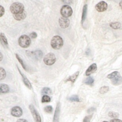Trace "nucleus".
Instances as JSON below:
<instances>
[{
	"mask_svg": "<svg viewBox=\"0 0 122 122\" xmlns=\"http://www.w3.org/2000/svg\"><path fill=\"white\" fill-rule=\"evenodd\" d=\"M63 44V41L62 38L56 35L52 37L51 41V47L55 50H59L62 47Z\"/></svg>",
	"mask_w": 122,
	"mask_h": 122,
	"instance_id": "1",
	"label": "nucleus"
},
{
	"mask_svg": "<svg viewBox=\"0 0 122 122\" xmlns=\"http://www.w3.org/2000/svg\"><path fill=\"white\" fill-rule=\"evenodd\" d=\"M10 10L14 14H17L22 12L24 10V5L19 2L13 3L10 6Z\"/></svg>",
	"mask_w": 122,
	"mask_h": 122,
	"instance_id": "2",
	"label": "nucleus"
},
{
	"mask_svg": "<svg viewBox=\"0 0 122 122\" xmlns=\"http://www.w3.org/2000/svg\"><path fill=\"white\" fill-rule=\"evenodd\" d=\"M18 42L19 45L21 47L26 48L30 44L31 41L30 38L28 36L26 35H23L19 38Z\"/></svg>",
	"mask_w": 122,
	"mask_h": 122,
	"instance_id": "3",
	"label": "nucleus"
},
{
	"mask_svg": "<svg viewBox=\"0 0 122 122\" xmlns=\"http://www.w3.org/2000/svg\"><path fill=\"white\" fill-rule=\"evenodd\" d=\"M26 52L28 57L36 61L41 60L43 55V53L41 50H36L35 51H27Z\"/></svg>",
	"mask_w": 122,
	"mask_h": 122,
	"instance_id": "4",
	"label": "nucleus"
},
{
	"mask_svg": "<svg viewBox=\"0 0 122 122\" xmlns=\"http://www.w3.org/2000/svg\"><path fill=\"white\" fill-rule=\"evenodd\" d=\"M56 57L54 54L50 52L47 54L43 58V61L46 65H51L56 61Z\"/></svg>",
	"mask_w": 122,
	"mask_h": 122,
	"instance_id": "5",
	"label": "nucleus"
},
{
	"mask_svg": "<svg viewBox=\"0 0 122 122\" xmlns=\"http://www.w3.org/2000/svg\"><path fill=\"white\" fill-rule=\"evenodd\" d=\"M72 8L68 5H63L61 9L60 12L62 17L68 18L70 17L72 14Z\"/></svg>",
	"mask_w": 122,
	"mask_h": 122,
	"instance_id": "6",
	"label": "nucleus"
},
{
	"mask_svg": "<svg viewBox=\"0 0 122 122\" xmlns=\"http://www.w3.org/2000/svg\"><path fill=\"white\" fill-rule=\"evenodd\" d=\"M29 108L35 122H41V116L37 111L35 109L34 106L32 104H30L29 106Z\"/></svg>",
	"mask_w": 122,
	"mask_h": 122,
	"instance_id": "7",
	"label": "nucleus"
},
{
	"mask_svg": "<svg viewBox=\"0 0 122 122\" xmlns=\"http://www.w3.org/2000/svg\"><path fill=\"white\" fill-rule=\"evenodd\" d=\"M11 114L14 117H20L22 114V110L18 106H14L11 110Z\"/></svg>",
	"mask_w": 122,
	"mask_h": 122,
	"instance_id": "8",
	"label": "nucleus"
},
{
	"mask_svg": "<svg viewBox=\"0 0 122 122\" xmlns=\"http://www.w3.org/2000/svg\"><path fill=\"white\" fill-rule=\"evenodd\" d=\"M108 5L107 3L104 1H102L98 3L95 5L96 10L99 12H103L107 9Z\"/></svg>",
	"mask_w": 122,
	"mask_h": 122,
	"instance_id": "9",
	"label": "nucleus"
},
{
	"mask_svg": "<svg viewBox=\"0 0 122 122\" xmlns=\"http://www.w3.org/2000/svg\"><path fill=\"white\" fill-rule=\"evenodd\" d=\"M70 21L67 18L63 17H60L59 20V23L61 27L62 28H66L69 27Z\"/></svg>",
	"mask_w": 122,
	"mask_h": 122,
	"instance_id": "10",
	"label": "nucleus"
},
{
	"mask_svg": "<svg viewBox=\"0 0 122 122\" xmlns=\"http://www.w3.org/2000/svg\"><path fill=\"white\" fill-rule=\"evenodd\" d=\"M60 110H61V105H60V102H58L57 103L56 107L55 110L54 116L53 118V122H59Z\"/></svg>",
	"mask_w": 122,
	"mask_h": 122,
	"instance_id": "11",
	"label": "nucleus"
},
{
	"mask_svg": "<svg viewBox=\"0 0 122 122\" xmlns=\"http://www.w3.org/2000/svg\"><path fill=\"white\" fill-rule=\"evenodd\" d=\"M97 66L96 64L95 63H92L86 70L85 71V75L88 76H89L92 73L94 72L97 70Z\"/></svg>",
	"mask_w": 122,
	"mask_h": 122,
	"instance_id": "12",
	"label": "nucleus"
},
{
	"mask_svg": "<svg viewBox=\"0 0 122 122\" xmlns=\"http://www.w3.org/2000/svg\"><path fill=\"white\" fill-rule=\"evenodd\" d=\"M17 67L18 70V71H19L20 73V75H21V76H22V79H23V81L24 84H25V85H26V86L27 87V88H28L29 89H31L32 86H31V84L29 80L28 79V78L25 76V75L23 73H22L21 72V71H20V70L19 69V68H18V66H17Z\"/></svg>",
	"mask_w": 122,
	"mask_h": 122,
	"instance_id": "13",
	"label": "nucleus"
},
{
	"mask_svg": "<svg viewBox=\"0 0 122 122\" xmlns=\"http://www.w3.org/2000/svg\"><path fill=\"white\" fill-rule=\"evenodd\" d=\"M112 84L114 85H119L122 83V77L119 74L111 80Z\"/></svg>",
	"mask_w": 122,
	"mask_h": 122,
	"instance_id": "14",
	"label": "nucleus"
},
{
	"mask_svg": "<svg viewBox=\"0 0 122 122\" xmlns=\"http://www.w3.org/2000/svg\"><path fill=\"white\" fill-rule=\"evenodd\" d=\"M26 16H27V13L25 10H24L21 13H20L17 14H14L13 17L17 20H21L24 19L26 18Z\"/></svg>",
	"mask_w": 122,
	"mask_h": 122,
	"instance_id": "15",
	"label": "nucleus"
},
{
	"mask_svg": "<svg viewBox=\"0 0 122 122\" xmlns=\"http://www.w3.org/2000/svg\"><path fill=\"white\" fill-rule=\"evenodd\" d=\"M87 9H88V5L87 4H85L82 9V16H81V22L82 24L84 22L85 19L86 18L87 13Z\"/></svg>",
	"mask_w": 122,
	"mask_h": 122,
	"instance_id": "16",
	"label": "nucleus"
},
{
	"mask_svg": "<svg viewBox=\"0 0 122 122\" xmlns=\"http://www.w3.org/2000/svg\"><path fill=\"white\" fill-rule=\"evenodd\" d=\"M79 71H77V72H75L74 74H73L72 75L69 76L66 80L65 81L66 82H67V81H71L72 83H73L75 81V80H76V78H77L78 76L79 75Z\"/></svg>",
	"mask_w": 122,
	"mask_h": 122,
	"instance_id": "17",
	"label": "nucleus"
},
{
	"mask_svg": "<svg viewBox=\"0 0 122 122\" xmlns=\"http://www.w3.org/2000/svg\"><path fill=\"white\" fill-rule=\"evenodd\" d=\"M10 91V88L6 84L2 83L0 85V92L1 93H7Z\"/></svg>",
	"mask_w": 122,
	"mask_h": 122,
	"instance_id": "18",
	"label": "nucleus"
},
{
	"mask_svg": "<svg viewBox=\"0 0 122 122\" xmlns=\"http://www.w3.org/2000/svg\"><path fill=\"white\" fill-rule=\"evenodd\" d=\"M0 42L1 44L5 47H7L8 45L7 39L4 35V33L1 32L0 33Z\"/></svg>",
	"mask_w": 122,
	"mask_h": 122,
	"instance_id": "19",
	"label": "nucleus"
},
{
	"mask_svg": "<svg viewBox=\"0 0 122 122\" xmlns=\"http://www.w3.org/2000/svg\"><path fill=\"white\" fill-rule=\"evenodd\" d=\"M16 57L17 59L18 60V61L20 62V64L21 65L22 68L26 71H28V68L27 66V65L25 63V62H24V61L20 58V57L19 56V55L18 54H16Z\"/></svg>",
	"mask_w": 122,
	"mask_h": 122,
	"instance_id": "20",
	"label": "nucleus"
},
{
	"mask_svg": "<svg viewBox=\"0 0 122 122\" xmlns=\"http://www.w3.org/2000/svg\"><path fill=\"white\" fill-rule=\"evenodd\" d=\"M110 26L112 29L117 30L120 29L122 27V24L119 22H113L110 23Z\"/></svg>",
	"mask_w": 122,
	"mask_h": 122,
	"instance_id": "21",
	"label": "nucleus"
},
{
	"mask_svg": "<svg viewBox=\"0 0 122 122\" xmlns=\"http://www.w3.org/2000/svg\"><path fill=\"white\" fill-rule=\"evenodd\" d=\"M94 80L92 76H89L83 81V82L87 85H89L91 86L93 85V84L94 83Z\"/></svg>",
	"mask_w": 122,
	"mask_h": 122,
	"instance_id": "22",
	"label": "nucleus"
},
{
	"mask_svg": "<svg viewBox=\"0 0 122 122\" xmlns=\"http://www.w3.org/2000/svg\"><path fill=\"white\" fill-rule=\"evenodd\" d=\"M68 100L71 102H80V100L77 95H73L68 98Z\"/></svg>",
	"mask_w": 122,
	"mask_h": 122,
	"instance_id": "23",
	"label": "nucleus"
},
{
	"mask_svg": "<svg viewBox=\"0 0 122 122\" xmlns=\"http://www.w3.org/2000/svg\"><path fill=\"white\" fill-rule=\"evenodd\" d=\"M109 90V87L106 86H103L101 87L99 89V92L101 94H104L107 92Z\"/></svg>",
	"mask_w": 122,
	"mask_h": 122,
	"instance_id": "24",
	"label": "nucleus"
},
{
	"mask_svg": "<svg viewBox=\"0 0 122 122\" xmlns=\"http://www.w3.org/2000/svg\"><path fill=\"white\" fill-rule=\"evenodd\" d=\"M108 116L110 117L113 118L114 119H117L119 117V114L118 112L111 111L108 113Z\"/></svg>",
	"mask_w": 122,
	"mask_h": 122,
	"instance_id": "25",
	"label": "nucleus"
},
{
	"mask_svg": "<svg viewBox=\"0 0 122 122\" xmlns=\"http://www.w3.org/2000/svg\"><path fill=\"white\" fill-rule=\"evenodd\" d=\"M120 73L118 71H114L112 73H111L110 74H108L107 76V77L108 78V79H112L113 78H114V77H115L116 76H117L118 75H119Z\"/></svg>",
	"mask_w": 122,
	"mask_h": 122,
	"instance_id": "26",
	"label": "nucleus"
},
{
	"mask_svg": "<svg viewBox=\"0 0 122 122\" xmlns=\"http://www.w3.org/2000/svg\"><path fill=\"white\" fill-rule=\"evenodd\" d=\"M51 101V98L47 95H43L42 97L41 102H49Z\"/></svg>",
	"mask_w": 122,
	"mask_h": 122,
	"instance_id": "27",
	"label": "nucleus"
},
{
	"mask_svg": "<svg viewBox=\"0 0 122 122\" xmlns=\"http://www.w3.org/2000/svg\"><path fill=\"white\" fill-rule=\"evenodd\" d=\"M41 93L42 94H50L51 93V90L50 88L48 87H44L42 89L41 91Z\"/></svg>",
	"mask_w": 122,
	"mask_h": 122,
	"instance_id": "28",
	"label": "nucleus"
},
{
	"mask_svg": "<svg viewBox=\"0 0 122 122\" xmlns=\"http://www.w3.org/2000/svg\"><path fill=\"white\" fill-rule=\"evenodd\" d=\"M0 80H3L6 77V71L2 67L0 68Z\"/></svg>",
	"mask_w": 122,
	"mask_h": 122,
	"instance_id": "29",
	"label": "nucleus"
},
{
	"mask_svg": "<svg viewBox=\"0 0 122 122\" xmlns=\"http://www.w3.org/2000/svg\"><path fill=\"white\" fill-rule=\"evenodd\" d=\"M44 110L47 113H51L52 112L53 108L51 105H48L44 107Z\"/></svg>",
	"mask_w": 122,
	"mask_h": 122,
	"instance_id": "30",
	"label": "nucleus"
},
{
	"mask_svg": "<svg viewBox=\"0 0 122 122\" xmlns=\"http://www.w3.org/2000/svg\"><path fill=\"white\" fill-rule=\"evenodd\" d=\"M92 114L86 116L83 120V122H91V120L92 118Z\"/></svg>",
	"mask_w": 122,
	"mask_h": 122,
	"instance_id": "31",
	"label": "nucleus"
},
{
	"mask_svg": "<svg viewBox=\"0 0 122 122\" xmlns=\"http://www.w3.org/2000/svg\"><path fill=\"white\" fill-rule=\"evenodd\" d=\"M5 13V10L4 8L2 6H0V17H2Z\"/></svg>",
	"mask_w": 122,
	"mask_h": 122,
	"instance_id": "32",
	"label": "nucleus"
},
{
	"mask_svg": "<svg viewBox=\"0 0 122 122\" xmlns=\"http://www.w3.org/2000/svg\"><path fill=\"white\" fill-rule=\"evenodd\" d=\"M30 37L31 38L35 39L37 37V34L35 32H32L30 34Z\"/></svg>",
	"mask_w": 122,
	"mask_h": 122,
	"instance_id": "33",
	"label": "nucleus"
},
{
	"mask_svg": "<svg viewBox=\"0 0 122 122\" xmlns=\"http://www.w3.org/2000/svg\"><path fill=\"white\" fill-rule=\"evenodd\" d=\"M95 111V108H94V107H91V108H90L89 109H88L87 110V112L88 113H90V112H93L94 111Z\"/></svg>",
	"mask_w": 122,
	"mask_h": 122,
	"instance_id": "34",
	"label": "nucleus"
},
{
	"mask_svg": "<svg viewBox=\"0 0 122 122\" xmlns=\"http://www.w3.org/2000/svg\"><path fill=\"white\" fill-rule=\"evenodd\" d=\"M110 122H122V121L119 119H113L111 120Z\"/></svg>",
	"mask_w": 122,
	"mask_h": 122,
	"instance_id": "35",
	"label": "nucleus"
},
{
	"mask_svg": "<svg viewBox=\"0 0 122 122\" xmlns=\"http://www.w3.org/2000/svg\"><path fill=\"white\" fill-rule=\"evenodd\" d=\"M16 122H28L26 120L24 119H18Z\"/></svg>",
	"mask_w": 122,
	"mask_h": 122,
	"instance_id": "36",
	"label": "nucleus"
},
{
	"mask_svg": "<svg viewBox=\"0 0 122 122\" xmlns=\"http://www.w3.org/2000/svg\"><path fill=\"white\" fill-rule=\"evenodd\" d=\"M119 6L120 7V8L122 9V0H121L120 3H119Z\"/></svg>",
	"mask_w": 122,
	"mask_h": 122,
	"instance_id": "37",
	"label": "nucleus"
},
{
	"mask_svg": "<svg viewBox=\"0 0 122 122\" xmlns=\"http://www.w3.org/2000/svg\"><path fill=\"white\" fill-rule=\"evenodd\" d=\"M0 61H2V58H3V55H2V53H1V52H0Z\"/></svg>",
	"mask_w": 122,
	"mask_h": 122,
	"instance_id": "38",
	"label": "nucleus"
},
{
	"mask_svg": "<svg viewBox=\"0 0 122 122\" xmlns=\"http://www.w3.org/2000/svg\"><path fill=\"white\" fill-rule=\"evenodd\" d=\"M63 2H65V3H67V2H68V3H67V4H69L70 2L71 3V2L72 1H63Z\"/></svg>",
	"mask_w": 122,
	"mask_h": 122,
	"instance_id": "39",
	"label": "nucleus"
},
{
	"mask_svg": "<svg viewBox=\"0 0 122 122\" xmlns=\"http://www.w3.org/2000/svg\"><path fill=\"white\" fill-rule=\"evenodd\" d=\"M102 122H107V121H103Z\"/></svg>",
	"mask_w": 122,
	"mask_h": 122,
	"instance_id": "40",
	"label": "nucleus"
}]
</instances>
